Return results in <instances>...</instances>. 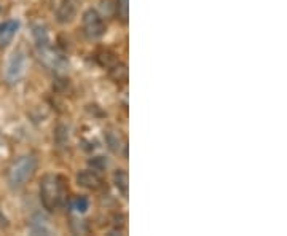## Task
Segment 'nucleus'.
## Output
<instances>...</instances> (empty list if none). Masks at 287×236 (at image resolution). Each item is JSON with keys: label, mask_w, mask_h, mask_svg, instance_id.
I'll list each match as a JSON object with an SVG mask.
<instances>
[{"label": "nucleus", "mask_w": 287, "mask_h": 236, "mask_svg": "<svg viewBox=\"0 0 287 236\" xmlns=\"http://www.w3.org/2000/svg\"><path fill=\"white\" fill-rule=\"evenodd\" d=\"M67 198V185L62 176L48 174L40 182V201L43 208L53 212L59 209Z\"/></svg>", "instance_id": "1"}, {"label": "nucleus", "mask_w": 287, "mask_h": 236, "mask_svg": "<svg viewBox=\"0 0 287 236\" xmlns=\"http://www.w3.org/2000/svg\"><path fill=\"white\" fill-rule=\"evenodd\" d=\"M37 171V156L27 153L16 158L13 165L10 166L8 174H7V182L8 187L12 190H19L23 188L27 182L34 177Z\"/></svg>", "instance_id": "2"}, {"label": "nucleus", "mask_w": 287, "mask_h": 236, "mask_svg": "<svg viewBox=\"0 0 287 236\" xmlns=\"http://www.w3.org/2000/svg\"><path fill=\"white\" fill-rule=\"evenodd\" d=\"M24 67H26V55L23 50H15L12 53V56L7 61V66H5V72H4V77L5 82L8 85H16L21 77L24 73Z\"/></svg>", "instance_id": "3"}, {"label": "nucleus", "mask_w": 287, "mask_h": 236, "mask_svg": "<svg viewBox=\"0 0 287 236\" xmlns=\"http://www.w3.org/2000/svg\"><path fill=\"white\" fill-rule=\"evenodd\" d=\"M83 32L90 40H96L99 37H102L105 32V24H104L102 16L93 8L86 10L83 15Z\"/></svg>", "instance_id": "4"}, {"label": "nucleus", "mask_w": 287, "mask_h": 236, "mask_svg": "<svg viewBox=\"0 0 287 236\" xmlns=\"http://www.w3.org/2000/svg\"><path fill=\"white\" fill-rule=\"evenodd\" d=\"M77 10H79V0H62L58 7L56 18L61 24L72 23L77 16Z\"/></svg>", "instance_id": "5"}, {"label": "nucleus", "mask_w": 287, "mask_h": 236, "mask_svg": "<svg viewBox=\"0 0 287 236\" xmlns=\"http://www.w3.org/2000/svg\"><path fill=\"white\" fill-rule=\"evenodd\" d=\"M77 182H79V185H82L85 188H90V190H99L104 185L102 179L99 177L97 171H94V169H86V171L79 173L77 174Z\"/></svg>", "instance_id": "6"}, {"label": "nucleus", "mask_w": 287, "mask_h": 236, "mask_svg": "<svg viewBox=\"0 0 287 236\" xmlns=\"http://www.w3.org/2000/svg\"><path fill=\"white\" fill-rule=\"evenodd\" d=\"M18 29H19L18 19H8L0 23V47H7L16 35Z\"/></svg>", "instance_id": "7"}, {"label": "nucleus", "mask_w": 287, "mask_h": 236, "mask_svg": "<svg viewBox=\"0 0 287 236\" xmlns=\"http://www.w3.org/2000/svg\"><path fill=\"white\" fill-rule=\"evenodd\" d=\"M114 182L121 196L128 198V173L125 169H117L114 173Z\"/></svg>", "instance_id": "8"}, {"label": "nucleus", "mask_w": 287, "mask_h": 236, "mask_svg": "<svg viewBox=\"0 0 287 236\" xmlns=\"http://www.w3.org/2000/svg\"><path fill=\"white\" fill-rule=\"evenodd\" d=\"M117 16L123 24L128 23L129 18V0H117Z\"/></svg>", "instance_id": "9"}, {"label": "nucleus", "mask_w": 287, "mask_h": 236, "mask_svg": "<svg viewBox=\"0 0 287 236\" xmlns=\"http://www.w3.org/2000/svg\"><path fill=\"white\" fill-rule=\"evenodd\" d=\"M34 38H35V44H37L39 50L48 47V34H47L45 27L35 26V27H34Z\"/></svg>", "instance_id": "10"}, {"label": "nucleus", "mask_w": 287, "mask_h": 236, "mask_svg": "<svg viewBox=\"0 0 287 236\" xmlns=\"http://www.w3.org/2000/svg\"><path fill=\"white\" fill-rule=\"evenodd\" d=\"M70 206L75 212H79V214H85L88 209H90V201H88L86 196H77L72 203H70Z\"/></svg>", "instance_id": "11"}, {"label": "nucleus", "mask_w": 287, "mask_h": 236, "mask_svg": "<svg viewBox=\"0 0 287 236\" xmlns=\"http://www.w3.org/2000/svg\"><path fill=\"white\" fill-rule=\"evenodd\" d=\"M30 231L35 233V234H40V233L48 234L50 233V230L47 228V223L42 220L40 216H35L34 219H32V222H30Z\"/></svg>", "instance_id": "12"}, {"label": "nucleus", "mask_w": 287, "mask_h": 236, "mask_svg": "<svg viewBox=\"0 0 287 236\" xmlns=\"http://www.w3.org/2000/svg\"><path fill=\"white\" fill-rule=\"evenodd\" d=\"M107 145H109V148L112 150L114 153H118V152H120V147H121L120 137H118L115 133H112V131L107 133Z\"/></svg>", "instance_id": "13"}, {"label": "nucleus", "mask_w": 287, "mask_h": 236, "mask_svg": "<svg viewBox=\"0 0 287 236\" xmlns=\"http://www.w3.org/2000/svg\"><path fill=\"white\" fill-rule=\"evenodd\" d=\"M90 166L94 169V171H102V169H105V166H107V160L104 158V156H94L93 160H90Z\"/></svg>", "instance_id": "14"}]
</instances>
